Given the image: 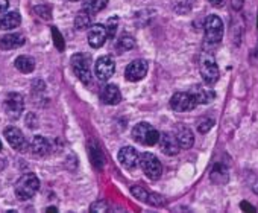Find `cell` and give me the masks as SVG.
<instances>
[{"mask_svg": "<svg viewBox=\"0 0 258 213\" xmlns=\"http://www.w3.org/2000/svg\"><path fill=\"white\" fill-rule=\"evenodd\" d=\"M40 189V180L35 174H25L16 184V195L19 199H31Z\"/></svg>", "mask_w": 258, "mask_h": 213, "instance_id": "6da1fadb", "label": "cell"}, {"mask_svg": "<svg viewBox=\"0 0 258 213\" xmlns=\"http://www.w3.org/2000/svg\"><path fill=\"white\" fill-rule=\"evenodd\" d=\"M133 137L137 143H140L143 146H154L158 143L160 133L152 125L142 122V124H137L136 128L133 130Z\"/></svg>", "mask_w": 258, "mask_h": 213, "instance_id": "7a4b0ae2", "label": "cell"}, {"mask_svg": "<svg viewBox=\"0 0 258 213\" xmlns=\"http://www.w3.org/2000/svg\"><path fill=\"white\" fill-rule=\"evenodd\" d=\"M72 67L75 75L82 84H90L91 81V58L85 54H76L72 57Z\"/></svg>", "mask_w": 258, "mask_h": 213, "instance_id": "3957f363", "label": "cell"}, {"mask_svg": "<svg viewBox=\"0 0 258 213\" xmlns=\"http://www.w3.org/2000/svg\"><path fill=\"white\" fill-rule=\"evenodd\" d=\"M223 23L219 16H208L205 20V38L211 44H217L223 38Z\"/></svg>", "mask_w": 258, "mask_h": 213, "instance_id": "277c9868", "label": "cell"}, {"mask_svg": "<svg viewBox=\"0 0 258 213\" xmlns=\"http://www.w3.org/2000/svg\"><path fill=\"white\" fill-rule=\"evenodd\" d=\"M139 165L142 166L143 172L151 178V180H158L163 174V168L160 160L151 154V152H143L139 158Z\"/></svg>", "mask_w": 258, "mask_h": 213, "instance_id": "5b68a950", "label": "cell"}, {"mask_svg": "<svg viewBox=\"0 0 258 213\" xmlns=\"http://www.w3.org/2000/svg\"><path fill=\"white\" fill-rule=\"evenodd\" d=\"M201 75H202V79L205 81V84H208V85H214L219 81L220 70H219V66H217V63L214 61L213 57H210V55L202 57V60H201Z\"/></svg>", "mask_w": 258, "mask_h": 213, "instance_id": "8992f818", "label": "cell"}, {"mask_svg": "<svg viewBox=\"0 0 258 213\" xmlns=\"http://www.w3.org/2000/svg\"><path fill=\"white\" fill-rule=\"evenodd\" d=\"M196 100L191 96L190 91H178L172 96L170 99V107L175 112L184 113V112H191L196 107Z\"/></svg>", "mask_w": 258, "mask_h": 213, "instance_id": "52a82bcc", "label": "cell"}, {"mask_svg": "<svg viewBox=\"0 0 258 213\" xmlns=\"http://www.w3.org/2000/svg\"><path fill=\"white\" fill-rule=\"evenodd\" d=\"M114 72H115V61L109 55L100 57L94 64V73L99 81H108L114 75Z\"/></svg>", "mask_w": 258, "mask_h": 213, "instance_id": "ba28073f", "label": "cell"}, {"mask_svg": "<svg viewBox=\"0 0 258 213\" xmlns=\"http://www.w3.org/2000/svg\"><path fill=\"white\" fill-rule=\"evenodd\" d=\"M5 139L8 140V143L16 149V151H19V152H26L28 149H29V143H28V140L25 139V136H23V133L19 130V128H16V127H8V128H5Z\"/></svg>", "mask_w": 258, "mask_h": 213, "instance_id": "9c48e42d", "label": "cell"}, {"mask_svg": "<svg viewBox=\"0 0 258 213\" xmlns=\"http://www.w3.org/2000/svg\"><path fill=\"white\" fill-rule=\"evenodd\" d=\"M148 69H149V64H148L146 60H136L126 67L124 76H126L127 81H131V82L142 81L146 76Z\"/></svg>", "mask_w": 258, "mask_h": 213, "instance_id": "30bf717a", "label": "cell"}, {"mask_svg": "<svg viewBox=\"0 0 258 213\" xmlns=\"http://www.w3.org/2000/svg\"><path fill=\"white\" fill-rule=\"evenodd\" d=\"M5 109H7V113L11 116V118H19L22 113H23V109H25V100H23V96L19 94V93H11L8 94L7 100H5Z\"/></svg>", "mask_w": 258, "mask_h": 213, "instance_id": "8fae6325", "label": "cell"}, {"mask_svg": "<svg viewBox=\"0 0 258 213\" xmlns=\"http://www.w3.org/2000/svg\"><path fill=\"white\" fill-rule=\"evenodd\" d=\"M139 152L133 146H124L118 151V162L126 169H134L139 165Z\"/></svg>", "mask_w": 258, "mask_h": 213, "instance_id": "7c38bea8", "label": "cell"}, {"mask_svg": "<svg viewBox=\"0 0 258 213\" xmlns=\"http://www.w3.org/2000/svg\"><path fill=\"white\" fill-rule=\"evenodd\" d=\"M158 143H160L161 151L166 155H176L179 152V149H181L179 145H178V140H176L175 134H172V133H163V134H160Z\"/></svg>", "mask_w": 258, "mask_h": 213, "instance_id": "4fadbf2b", "label": "cell"}, {"mask_svg": "<svg viewBox=\"0 0 258 213\" xmlns=\"http://www.w3.org/2000/svg\"><path fill=\"white\" fill-rule=\"evenodd\" d=\"M106 29L103 25H93L88 31V43L93 49H99L106 41Z\"/></svg>", "mask_w": 258, "mask_h": 213, "instance_id": "5bb4252c", "label": "cell"}, {"mask_svg": "<svg viewBox=\"0 0 258 213\" xmlns=\"http://www.w3.org/2000/svg\"><path fill=\"white\" fill-rule=\"evenodd\" d=\"M191 96L195 97L196 103H210L214 100L216 97V93L214 90H211L210 87L207 85H195L191 90H190Z\"/></svg>", "mask_w": 258, "mask_h": 213, "instance_id": "9a60e30c", "label": "cell"}, {"mask_svg": "<svg viewBox=\"0 0 258 213\" xmlns=\"http://www.w3.org/2000/svg\"><path fill=\"white\" fill-rule=\"evenodd\" d=\"M100 99L106 105H115V103H118L120 99H121V94H120L118 87L114 85V84H106L102 88V91H100Z\"/></svg>", "mask_w": 258, "mask_h": 213, "instance_id": "2e32d148", "label": "cell"}, {"mask_svg": "<svg viewBox=\"0 0 258 213\" xmlns=\"http://www.w3.org/2000/svg\"><path fill=\"white\" fill-rule=\"evenodd\" d=\"M176 140H178V145L181 149H190L195 143V136H193V131L187 127H182L179 125L176 128V134H175Z\"/></svg>", "mask_w": 258, "mask_h": 213, "instance_id": "e0dca14e", "label": "cell"}, {"mask_svg": "<svg viewBox=\"0 0 258 213\" xmlns=\"http://www.w3.org/2000/svg\"><path fill=\"white\" fill-rule=\"evenodd\" d=\"M25 44V37L22 34H8L0 38V49L4 50H13Z\"/></svg>", "mask_w": 258, "mask_h": 213, "instance_id": "ac0fdd59", "label": "cell"}, {"mask_svg": "<svg viewBox=\"0 0 258 213\" xmlns=\"http://www.w3.org/2000/svg\"><path fill=\"white\" fill-rule=\"evenodd\" d=\"M29 149H31V152H32L34 155L43 157V155L49 154L50 145H49V142H47L46 137H43V136H35V137L31 140V143H29Z\"/></svg>", "mask_w": 258, "mask_h": 213, "instance_id": "d6986e66", "label": "cell"}, {"mask_svg": "<svg viewBox=\"0 0 258 213\" xmlns=\"http://www.w3.org/2000/svg\"><path fill=\"white\" fill-rule=\"evenodd\" d=\"M22 23V17L19 13H7L4 14L2 17H0V29L4 31H10V29H16L19 28Z\"/></svg>", "mask_w": 258, "mask_h": 213, "instance_id": "ffe728a7", "label": "cell"}, {"mask_svg": "<svg viewBox=\"0 0 258 213\" xmlns=\"http://www.w3.org/2000/svg\"><path fill=\"white\" fill-rule=\"evenodd\" d=\"M229 177H228V169L223 165H216L211 171V181L216 184H225L228 183Z\"/></svg>", "mask_w": 258, "mask_h": 213, "instance_id": "44dd1931", "label": "cell"}, {"mask_svg": "<svg viewBox=\"0 0 258 213\" xmlns=\"http://www.w3.org/2000/svg\"><path fill=\"white\" fill-rule=\"evenodd\" d=\"M14 66L22 72V73H31L35 69V61L31 57H19L14 63Z\"/></svg>", "mask_w": 258, "mask_h": 213, "instance_id": "7402d4cb", "label": "cell"}, {"mask_svg": "<svg viewBox=\"0 0 258 213\" xmlns=\"http://www.w3.org/2000/svg\"><path fill=\"white\" fill-rule=\"evenodd\" d=\"M91 19H93V14L85 11V10H82L81 13H78L76 19H75V28L79 29V31H84V29L90 28Z\"/></svg>", "mask_w": 258, "mask_h": 213, "instance_id": "603a6c76", "label": "cell"}, {"mask_svg": "<svg viewBox=\"0 0 258 213\" xmlns=\"http://www.w3.org/2000/svg\"><path fill=\"white\" fill-rule=\"evenodd\" d=\"M109 0H82V5H84V10L91 13V14H96L99 11H102L106 5H108Z\"/></svg>", "mask_w": 258, "mask_h": 213, "instance_id": "cb8c5ba5", "label": "cell"}, {"mask_svg": "<svg viewBox=\"0 0 258 213\" xmlns=\"http://www.w3.org/2000/svg\"><path fill=\"white\" fill-rule=\"evenodd\" d=\"M136 46V40L131 37V35H121L120 40L117 41V50L118 52H124V50H129Z\"/></svg>", "mask_w": 258, "mask_h": 213, "instance_id": "d4e9b609", "label": "cell"}, {"mask_svg": "<svg viewBox=\"0 0 258 213\" xmlns=\"http://www.w3.org/2000/svg\"><path fill=\"white\" fill-rule=\"evenodd\" d=\"M90 154H91V162H93V165L96 166V168H100L102 166V154H100V149L99 148H96L94 145H91V151H90Z\"/></svg>", "mask_w": 258, "mask_h": 213, "instance_id": "484cf974", "label": "cell"}, {"mask_svg": "<svg viewBox=\"0 0 258 213\" xmlns=\"http://www.w3.org/2000/svg\"><path fill=\"white\" fill-rule=\"evenodd\" d=\"M117 23H118V20H117L115 17H112V19L108 20V23H106V26H105V29H106V37H108V38H114L115 31H117Z\"/></svg>", "mask_w": 258, "mask_h": 213, "instance_id": "4316f807", "label": "cell"}, {"mask_svg": "<svg viewBox=\"0 0 258 213\" xmlns=\"http://www.w3.org/2000/svg\"><path fill=\"white\" fill-rule=\"evenodd\" d=\"M131 192H133L139 199H142V201H146V202H148V196H149V193H148L143 187H140V186H133Z\"/></svg>", "mask_w": 258, "mask_h": 213, "instance_id": "83f0119b", "label": "cell"}, {"mask_svg": "<svg viewBox=\"0 0 258 213\" xmlns=\"http://www.w3.org/2000/svg\"><path fill=\"white\" fill-rule=\"evenodd\" d=\"M213 127H214V121H213V119H204V121L199 124L198 130H199V133L205 134V133H208Z\"/></svg>", "mask_w": 258, "mask_h": 213, "instance_id": "f1b7e54d", "label": "cell"}, {"mask_svg": "<svg viewBox=\"0 0 258 213\" xmlns=\"http://www.w3.org/2000/svg\"><path fill=\"white\" fill-rule=\"evenodd\" d=\"M52 34H53V40H55V46L58 50H62L64 49V38L59 35L58 29L56 28H52Z\"/></svg>", "mask_w": 258, "mask_h": 213, "instance_id": "f546056e", "label": "cell"}, {"mask_svg": "<svg viewBox=\"0 0 258 213\" xmlns=\"http://www.w3.org/2000/svg\"><path fill=\"white\" fill-rule=\"evenodd\" d=\"M106 208H108V205H106V202L105 201H100V202H94L91 207H90V210L91 211H106Z\"/></svg>", "mask_w": 258, "mask_h": 213, "instance_id": "4dcf8cb0", "label": "cell"}, {"mask_svg": "<svg viewBox=\"0 0 258 213\" xmlns=\"http://www.w3.org/2000/svg\"><path fill=\"white\" fill-rule=\"evenodd\" d=\"M10 7V2L8 0H0V13H5Z\"/></svg>", "mask_w": 258, "mask_h": 213, "instance_id": "1f68e13d", "label": "cell"}, {"mask_svg": "<svg viewBox=\"0 0 258 213\" xmlns=\"http://www.w3.org/2000/svg\"><path fill=\"white\" fill-rule=\"evenodd\" d=\"M241 208H243V210H247V211H255V207L250 205V204H247L246 201L241 202Z\"/></svg>", "mask_w": 258, "mask_h": 213, "instance_id": "d6a6232c", "label": "cell"}, {"mask_svg": "<svg viewBox=\"0 0 258 213\" xmlns=\"http://www.w3.org/2000/svg\"><path fill=\"white\" fill-rule=\"evenodd\" d=\"M210 4H211L213 7H217V8H220V7H223L225 0H210Z\"/></svg>", "mask_w": 258, "mask_h": 213, "instance_id": "836d02e7", "label": "cell"}, {"mask_svg": "<svg viewBox=\"0 0 258 213\" xmlns=\"http://www.w3.org/2000/svg\"><path fill=\"white\" fill-rule=\"evenodd\" d=\"M241 5H243V0H232V7H234V10H240Z\"/></svg>", "mask_w": 258, "mask_h": 213, "instance_id": "e575fe53", "label": "cell"}, {"mask_svg": "<svg viewBox=\"0 0 258 213\" xmlns=\"http://www.w3.org/2000/svg\"><path fill=\"white\" fill-rule=\"evenodd\" d=\"M250 187H252V190H253L255 193H258V177L250 183Z\"/></svg>", "mask_w": 258, "mask_h": 213, "instance_id": "d590c367", "label": "cell"}, {"mask_svg": "<svg viewBox=\"0 0 258 213\" xmlns=\"http://www.w3.org/2000/svg\"><path fill=\"white\" fill-rule=\"evenodd\" d=\"M0 151H2V143H0Z\"/></svg>", "mask_w": 258, "mask_h": 213, "instance_id": "8d00e7d4", "label": "cell"}, {"mask_svg": "<svg viewBox=\"0 0 258 213\" xmlns=\"http://www.w3.org/2000/svg\"><path fill=\"white\" fill-rule=\"evenodd\" d=\"M70 2H78V0H70Z\"/></svg>", "mask_w": 258, "mask_h": 213, "instance_id": "74e56055", "label": "cell"}]
</instances>
